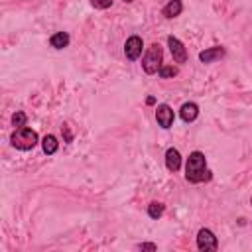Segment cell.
<instances>
[{"label":"cell","instance_id":"obj_1","mask_svg":"<svg viewBox=\"0 0 252 252\" xmlns=\"http://www.w3.org/2000/svg\"><path fill=\"white\" fill-rule=\"evenodd\" d=\"M185 179L189 183H203L211 179V169L207 167V159L203 152H191L185 163Z\"/></svg>","mask_w":252,"mask_h":252},{"label":"cell","instance_id":"obj_2","mask_svg":"<svg viewBox=\"0 0 252 252\" xmlns=\"http://www.w3.org/2000/svg\"><path fill=\"white\" fill-rule=\"evenodd\" d=\"M10 142L16 150H22V152H28V150H33L39 142L37 138V132L28 128V126H22V128H16L10 136Z\"/></svg>","mask_w":252,"mask_h":252},{"label":"cell","instance_id":"obj_3","mask_svg":"<svg viewBox=\"0 0 252 252\" xmlns=\"http://www.w3.org/2000/svg\"><path fill=\"white\" fill-rule=\"evenodd\" d=\"M161 59H163V51L159 47V43H152L148 49H146V55L142 59V69L144 73L148 75H154L161 69Z\"/></svg>","mask_w":252,"mask_h":252},{"label":"cell","instance_id":"obj_4","mask_svg":"<svg viewBox=\"0 0 252 252\" xmlns=\"http://www.w3.org/2000/svg\"><path fill=\"white\" fill-rule=\"evenodd\" d=\"M197 248H199L201 252H215V250L219 248V240H217V236L213 234V230L201 228V230L197 232Z\"/></svg>","mask_w":252,"mask_h":252},{"label":"cell","instance_id":"obj_5","mask_svg":"<svg viewBox=\"0 0 252 252\" xmlns=\"http://www.w3.org/2000/svg\"><path fill=\"white\" fill-rule=\"evenodd\" d=\"M142 49H144V41H142V37H138V35H130V37L126 39V43H124V55H126V59H130V61H136V59L142 55Z\"/></svg>","mask_w":252,"mask_h":252},{"label":"cell","instance_id":"obj_6","mask_svg":"<svg viewBox=\"0 0 252 252\" xmlns=\"http://www.w3.org/2000/svg\"><path fill=\"white\" fill-rule=\"evenodd\" d=\"M167 47H169L171 57H173L175 63H185L187 61V49H185V45L175 35H169L167 37Z\"/></svg>","mask_w":252,"mask_h":252},{"label":"cell","instance_id":"obj_7","mask_svg":"<svg viewBox=\"0 0 252 252\" xmlns=\"http://www.w3.org/2000/svg\"><path fill=\"white\" fill-rule=\"evenodd\" d=\"M173 118H175V114H173V110H171L169 104H158V108H156V120H158V124H159L163 130L171 128Z\"/></svg>","mask_w":252,"mask_h":252},{"label":"cell","instance_id":"obj_8","mask_svg":"<svg viewBox=\"0 0 252 252\" xmlns=\"http://www.w3.org/2000/svg\"><path fill=\"white\" fill-rule=\"evenodd\" d=\"M224 47H220V45H215V47H209V49H203L201 53H199V61L201 63H215V61H219V59H222L224 57Z\"/></svg>","mask_w":252,"mask_h":252},{"label":"cell","instance_id":"obj_9","mask_svg":"<svg viewBox=\"0 0 252 252\" xmlns=\"http://www.w3.org/2000/svg\"><path fill=\"white\" fill-rule=\"evenodd\" d=\"M165 167L169 171H177L181 167V154H179V150L167 148V152H165Z\"/></svg>","mask_w":252,"mask_h":252},{"label":"cell","instance_id":"obj_10","mask_svg":"<svg viewBox=\"0 0 252 252\" xmlns=\"http://www.w3.org/2000/svg\"><path fill=\"white\" fill-rule=\"evenodd\" d=\"M179 116H181L183 122H193L199 116V106L195 102H185L179 108Z\"/></svg>","mask_w":252,"mask_h":252},{"label":"cell","instance_id":"obj_11","mask_svg":"<svg viewBox=\"0 0 252 252\" xmlns=\"http://www.w3.org/2000/svg\"><path fill=\"white\" fill-rule=\"evenodd\" d=\"M181 12H183V2H181V0H169V2L163 6V10H161V14H163L165 18H177Z\"/></svg>","mask_w":252,"mask_h":252},{"label":"cell","instance_id":"obj_12","mask_svg":"<svg viewBox=\"0 0 252 252\" xmlns=\"http://www.w3.org/2000/svg\"><path fill=\"white\" fill-rule=\"evenodd\" d=\"M49 43H51V47H55V49H63V47L69 45V33H67V32H57V33H53V35L49 37Z\"/></svg>","mask_w":252,"mask_h":252},{"label":"cell","instance_id":"obj_13","mask_svg":"<svg viewBox=\"0 0 252 252\" xmlns=\"http://www.w3.org/2000/svg\"><path fill=\"white\" fill-rule=\"evenodd\" d=\"M41 148H43V152H45L47 156H51V154H55V152H57L59 142H57V138H55L53 134H47V136L41 140Z\"/></svg>","mask_w":252,"mask_h":252},{"label":"cell","instance_id":"obj_14","mask_svg":"<svg viewBox=\"0 0 252 252\" xmlns=\"http://www.w3.org/2000/svg\"><path fill=\"white\" fill-rule=\"evenodd\" d=\"M163 209H165V205H163V203L152 201V203L148 205V215H150L152 219H159V217L163 215Z\"/></svg>","mask_w":252,"mask_h":252},{"label":"cell","instance_id":"obj_15","mask_svg":"<svg viewBox=\"0 0 252 252\" xmlns=\"http://www.w3.org/2000/svg\"><path fill=\"white\" fill-rule=\"evenodd\" d=\"M158 73H159L161 79H171V77L177 75V67H173V65H161V69Z\"/></svg>","mask_w":252,"mask_h":252},{"label":"cell","instance_id":"obj_16","mask_svg":"<svg viewBox=\"0 0 252 252\" xmlns=\"http://www.w3.org/2000/svg\"><path fill=\"white\" fill-rule=\"evenodd\" d=\"M26 120H28V116H26V112H22V110H18V112L12 114V124H14L16 128L26 126Z\"/></svg>","mask_w":252,"mask_h":252},{"label":"cell","instance_id":"obj_17","mask_svg":"<svg viewBox=\"0 0 252 252\" xmlns=\"http://www.w3.org/2000/svg\"><path fill=\"white\" fill-rule=\"evenodd\" d=\"M91 4H93L94 8H98V10H106V8H110L112 0H91Z\"/></svg>","mask_w":252,"mask_h":252},{"label":"cell","instance_id":"obj_18","mask_svg":"<svg viewBox=\"0 0 252 252\" xmlns=\"http://www.w3.org/2000/svg\"><path fill=\"white\" fill-rule=\"evenodd\" d=\"M136 248L138 250H156L158 246L154 242H142V244H136Z\"/></svg>","mask_w":252,"mask_h":252},{"label":"cell","instance_id":"obj_19","mask_svg":"<svg viewBox=\"0 0 252 252\" xmlns=\"http://www.w3.org/2000/svg\"><path fill=\"white\" fill-rule=\"evenodd\" d=\"M146 102H148V104H156V98H154V96H148Z\"/></svg>","mask_w":252,"mask_h":252},{"label":"cell","instance_id":"obj_20","mask_svg":"<svg viewBox=\"0 0 252 252\" xmlns=\"http://www.w3.org/2000/svg\"><path fill=\"white\" fill-rule=\"evenodd\" d=\"M124 2H132V0H124Z\"/></svg>","mask_w":252,"mask_h":252},{"label":"cell","instance_id":"obj_21","mask_svg":"<svg viewBox=\"0 0 252 252\" xmlns=\"http://www.w3.org/2000/svg\"><path fill=\"white\" fill-rule=\"evenodd\" d=\"M250 203H252V199H250Z\"/></svg>","mask_w":252,"mask_h":252}]
</instances>
